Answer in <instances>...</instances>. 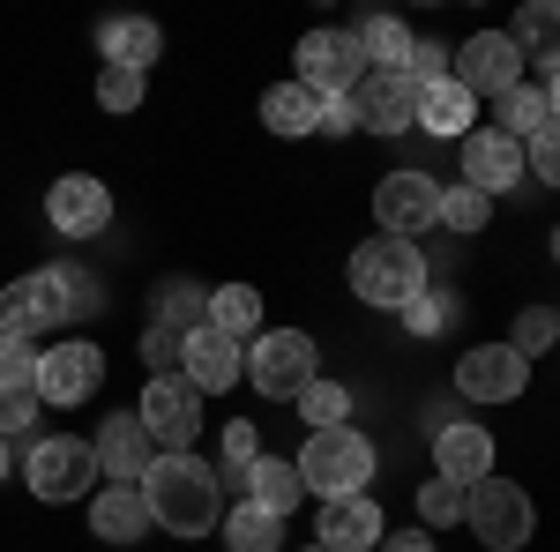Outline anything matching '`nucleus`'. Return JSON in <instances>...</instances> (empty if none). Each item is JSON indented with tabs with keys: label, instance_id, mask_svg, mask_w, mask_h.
I'll use <instances>...</instances> for the list:
<instances>
[{
	"label": "nucleus",
	"instance_id": "nucleus-34",
	"mask_svg": "<svg viewBox=\"0 0 560 552\" xmlns=\"http://www.w3.org/2000/svg\"><path fill=\"white\" fill-rule=\"evenodd\" d=\"M486 216H493V202H486L478 187H441V224H448V232L478 239V232H486Z\"/></svg>",
	"mask_w": 560,
	"mask_h": 552
},
{
	"label": "nucleus",
	"instance_id": "nucleus-28",
	"mask_svg": "<svg viewBox=\"0 0 560 552\" xmlns=\"http://www.w3.org/2000/svg\"><path fill=\"white\" fill-rule=\"evenodd\" d=\"M359 60H366V75H404V68H411V31H404L396 15H374V23L359 31Z\"/></svg>",
	"mask_w": 560,
	"mask_h": 552
},
{
	"label": "nucleus",
	"instance_id": "nucleus-37",
	"mask_svg": "<svg viewBox=\"0 0 560 552\" xmlns=\"http://www.w3.org/2000/svg\"><path fill=\"white\" fill-rule=\"evenodd\" d=\"M97 105L105 113H135L142 105V75L135 68H97Z\"/></svg>",
	"mask_w": 560,
	"mask_h": 552
},
{
	"label": "nucleus",
	"instance_id": "nucleus-47",
	"mask_svg": "<svg viewBox=\"0 0 560 552\" xmlns=\"http://www.w3.org/2000/svg\"><path fill=\"white\" fill-rule=\"evenodd\" d=\"M0 478H8V441H0Z\"/></svg>",
	"mask_w": 560,
	"mask_h": 552
},
{
	"label": "nucleus",
	"instance_id": "nucleus-46",
	"mask_svg": "<svg viewBox=\"0 0 560 552\" xmlns=\"http://www.w3.org/2000/svg\"><path fill=\"white\" fill-rule=\"evenodd\" d=\"M546 113H553V128H560V75H546Z\"/></svg>",
	"mask_w": 560,
	"mask_h": 552
},
{
	"label": "nucleus",
	"instance_id": "nucleus-17",
	"mask_svg": "<svg viewBox=\"0 0 560 552\" xmlns=\"http://www.w3.org/2000/svg\"><path fill=\"white\" fill-rule=\"evenodd\" d=\"M351 113H359V128H366V134L419 128V83H411V75H359Z\"/></svg>",
	"mask_w": 560,
	"mask_h": 552
},
{
	"label": "nucleus",
	"instance_id": "nucleus-30",
	"mask_svg": "<svg viewBox=\"0 0 560 552\" xmlns=\"http://www.w3.org/2000/svg\"><path fill=\"white\" fill-rule=\"evenodd\" d=\"M158 321H165V329H179V337H187V329H202V321H210V292H202L195 277L158 284Z\"/></svg>",
	"mask_w": 560,
	"mask_h": 552
},
{
	"label": "nucleus",
	"instance_id": "nucleus-4",
	"mask_svg": "<svg viewBox=\"0 0 560 552\" xmlns=\"http://www.w3.org/2000/svg\"><path fill=\"white\" fill-rule=\"evenodd\" d=\"M366 478H374V441H366V433H351V425L306 433V448H300V485L306 493L345 501V493H366Z\"/></svg>",
	"mask_w": 560,
	"mask_h": 552
},
{
	"label": "nucleus",
	"instance_id": "nucleus-45",
	"mask_svg": "<svg viewBox=\"0 0 560 552\" xmlns=\"http://www.w3.org/2000/svg\"><path fill=\"white\" fill-rule=\"evenodd\" d=\"M382 552H433L427 530H404V538H382Z\"/></svg>",
	"mask_w": 560,
	"mask_h": 552
},
{
	"label": "nucleus",
	"instance_id": "nucleus-35",
	"mask_svg": "<svg viewBox=\"0 0 560 552\" xmlns=\"http://www.w3.org/2000/svg\"><path fill=\"white\" fill-rule=\"evenodd\" d=\"M31 381H38V343L0 329V388H31Z\"/></svg>",
	"mask_w": 560,
	"mask_h": 552
},
{
	"label": "nucleus",
	"instance_id": "nucleus-29",
	"mask_svg": "<svg viewBox=\"0 0 560 552\" xmlns=\"http://www.w3.org/2000/svg\"><path fill=\"white\" fill-rule=\"evenodd\" d=\"M210 329L232 343L261 337V292L255 284H224V292H210Z\"/></svg>",
	"mask_w": 560,
	"mask_h": 552
},
{
	"label": "nucleus",
	"instance_id": "nucleus-9",
	"mask_svg": "<svg viewBox=\"0 0 560 552\" xmlns=\"http://www.w3.org/2000/svg\"><path fill=\"white\" fill-rule=\"evenodd\" d=\"M23 478H31V493H38V501H90V485H97V448L75 441V433L38 441V448H31V463H23Z\"/></svg>",
	"mask_w": 560,
	"mask_h": 552
},
{
	"label": "nucleus",
	"instance_id": "nucleus-41",
	"mask_svg": "<svg viewBox=\"0 0 560 552\" xmlns=\"http://www.w3.org/2000/svg\"><path fill=\"white\" fill-rule=\"evenodd\" d=\"M255 456H261V433H255V419H232V425H224V470L240 478V470L255 463Z\"/></svg>",
	"mask_w": 560,
	"mask_h": 552
},
{
	"label": "nucleus",
	"instance_id": "nucleus-31",
	"mask_svg": "<svg viewBox=\"0 0 560 552\" xmlns=\"http://www.w3.org/2000/svg\"><path fill=\"white\" fill-rule=\"evenodd\" d=\"M277 538H284V515H261V508H240L224 515V545L232 552H277Z\"/></svg>",
	"mask_w": 560,
	"mask_h": 552
},
{
	"label": "nucleus",
	"instance_id": "nucleus-50",
	"mask_svg": "<svg viewBox=\"0 0 560 552\" xmlns=\"http://www.w3.org/2000/svg\"><path fill=\"white\" fill-rule=\"evenodd\" d=\"M300 552H322V545H300Z\"/></svg>",
	"mask_w": 560,
	"mask_h": 552
},
{
	"label": "nucleus",
	"instance_id": "nucleus-20",
	"mask_svg": "<svg viewBox=\"0 0 560 552\" xmlns=\"http://www.w3.org/2000/svg\"><path fill=\"white\" fill-rule=\"evenodd\" d=\"M179 374L202 388V396H217V388H232L240 374H247V359H240V343L217 337L210 321L202 329H187V351H179Z\"/></svg>",
	"mask_w": 560,
	"mask_h": 552
},
{
	"label": "nucleus",
	"instance_id": "nucleus-32",
	"mask_svg": "<svg viewBox=\"0 0 560 552\" xmlns=\"http://www.w3.org/2000/svg\"><path fill=\"white\" fill-rule=\"evenodd\" d=\"M464 493H471V485H456V478H427V485H419V530L464 522Z\"/></svg>",
	"mask_w": 560,
	"mask_h": 552
},
{
	"label": "nucleus",
	"instance_id": "nucleus-16",
	"mask_svg": "<svg viewBox=\"0 0 560 552\" xmlns=\"http://www.w3.org/2000/svg\"><path fill=\"white\" fill-rule=\"evenodd\" d=\"M322 552H382L388 522L374 493H345V501H322V522H314Z\"/></svg>",
	"mask_w": 560,
	"mask_h": 552
},
{
	"label": "nucleus",
	"instance_id": "nucleus-2",
	"mask_svg": "<svg viewBox=\"0 0 560 552\" xmlns=\"http://www.w3.org/2000/svg\"><path fill=\"white\" fill-rule=\"evenodd\" d=\"M68 314H97V284L83 269H31V277L0 284V329H15V337H45Z\"/></svg>",
	"mask_w": 560,
	"mask_h": 552
},
{
	"label": "nucleus",
	"instance_id": "nucleus-3",
	"mask_svg": "<svg viewBox=\"0 0 560 552\" xmlns=\"http://www.w3.org/2000/svg\"><path fill=\"white\" fill-rule=\"evenodd\" d=\"M351 292L359 306H382V314H404L411 298L427 292V255L411 239H366L351 255Z\"/></svg>",
	"mask_w": 560,
	"mask_h": 552
},
{
	"label": "nucleus",
	"instance_id": "nucleus-8",
	"mask_svg": "<svg viewBox=\"0 0 560 552\" xmlns=\"http://www.w3.org/2000/svg\"><path fill=\"white\" fill-rule=\"evenodd\" d=\"M374 224H382V239H411L419 247V232L441 224V179L433 172H388L374 187Z\"/></svg>",
	"mask_w": 560,
	"mask_h": 552
},
{
	"label": "nucleus",
	"instance_id": "nucleus-21",
	"mask_svg": "<svg viewBox=\"0 0 560 552\" xmlns=\"http://www.w3.org/2000/svg\"><path fill=\"white\" fill-rule=\"evenodd\" d=\"M150 530V501H142V485H105V493H90V538H105V545H135Z\"/></svg>",
	"mask_w": 560,
	"mask_h": 552
},
{
	"label": "nucleus",
	"instance_id": "nucleus-40",
	"mask_svg": "<svg viewBox=\"0 0 560 552\" xmlns=\"http://www.w3.org/2000/svg\"><path fill=\"white\" fill-rule=\"evenodd\" d=\"M404 321H411V337H433V329H448V321H456V298L419 292L411 306H404Z\"/></svg>",
	"mask_w": 560,
	"mask_h": 552
},
{
	"label": "nucleus",
	"instance_id": "nucleus-49",
	"mask_svg": "<svg viewBox=\"0 0 560 552\" xmlns=\"http://www.w3.org/2000/svg\"><path fill=\"white\" fill-rule=\"evenodd\" d=\"M553 329H560V306H553Z\"/></svg>",
	"mask_w": 560,
	"mask_h": 552
},
{
	"label": "nucleus",
	"instance_id": "nucleus-11",
	"mask_svg": "<svg viewBox=\"0 0 560 552\" xmlns=\"http://www.w3.org/2000/svg\"><path fill=\"white\" fill-rule=\"evenodd\" d=\"M448 75L471 90V97H501V90L523 83V52H516L509 31H478L471 45H456V52H448Z\"/></svg>",
	"mask_w": 560,
	"mask_h": 552
},
{
	"label": "nucleus",
	"instance_id": "nucleus-14",
	"mask_svg": "<svg viewBox=\"0 0 560 552\" xmlns=\"http://www.w3.org/2000/svg\"><path fill=\"white\" fill-rule=\"evenodd\" d=\"M45 216H52L60 239H97V232L113 224V195H105V179H90V172H60L52 195H45Z\"/></svg>",
	"mask_w": 560,
	"mask_h": 552
},
{
	"label": "nucleus",
	"instance_id": "nucleus-43",
	"mask_svg": "<svg viewBox=\"0 0 560 552\" xmlns=\"http://www.w3.org/2000/svg\"><path fill=\"white\" fill-rule=\"evenodd\" d=\"M31 419H38V388H0V441H15Z\"/></svg>",
	"mask_w": 560,
	"mask_h": 552
},
{
	"label": "nucleus",
	"instance_id": "nucleus-24",
	"mask_svg": "<svg viewBox=\"0 0 560 552\" xmlns=\"http://www.w3.org/2000/svg\"><path fill=\"white\" fill-rule=\"evenodd\" d=\"M471 120H478V97L456 83V75H441V83L419 90V128H427V134H441V142H464V134H471Z\"/></svg>",
	"mask_w": 560,
	"mask_h": 552
},
{
	"label": "nucleus",
	"instance_id": "nucleus-36",
	"mask_svg": "<svg viewBox=\"0 0 560 552\" xmlns=\"http://www.w3.org/2000/svg\"><path fill=\"white\" fill-rule=\"evenodd\" d=\"M523 351V359H546V351H553L560 343V329H553V314H546V306H523L516 314V337H509Z\"/></svg>",
	"mask_w": 560,
	"mask_h": 552
},
{
	"label": "nucleus",
	"instance_id": "nucleus-13",
	"mask_svg": "<svg viewBox=\"0 0 560 552\" xmlns=\"http://www.w3.org/2000/svg\"><path fill=\"white\" fill-rule=\"evenodd\" d=\"M456 388L478 396V403H516L523 388H530V359H523L516 343H478L456 359Z\"/></svg>",
	"mask_w": 560,
	"mask_h": 552
},
{
	"label": "nucleus",
	"instance_id": "nucleus-22",
	"mask_svg": "<svg viewBox=\"0 0 560 552\" xmlns=\"http://www.w3.org/2000/svg\"><path fill=\"white\" fill-rule=\"evenodd\" d=\"M300 463H284V456H255V463L240 470V501L261 515H292L300 508Z\"/></svg>",
	"mask_w": 560,
	"mask_h": 552
},
{
	"label": "nucleus",
	"instance_id": "nucleus-12",
	"mask_svg": "<svg viewBox=\"0 0 560 552\" xmlns=\"http://www.w3.org/2000/svg\"><path fill=\"white\" fill-rule=\"evenodd\" d=\"M97 381H105V351L83 337L52 343V351H38V403H90L97 396Z\"/></svg>",
	"mask_w": 560,
	"mask_h": 552
},
{
	"label": "nucleus",
	"instance_id": "nucleus-5",
	"mask_svg": "<svg viewBox=\"0 0 560 552\" xmlns=\"http://www.w3.org/2000/svg\"><path fill=\"white\" fill-rule=\"evenodd\" d=\"M314 337L306 329H261L255 351H247V381H255V396H269V403H300L306 381H314Z\"/></svg>",
	"mask_w": 560,
	"mask_h": 552
},
{
	"label": "nucleus",
	"instance_id": "nucleus-48",
	"mask_svg": "<svg viewBox=\"0 0 560 552\" xmlns=\"http://www.w3.org/2000/svg\"><path fill=\"white\" fill-rule=\"evenodd\" d=\"M553 255H560V232H553Z\"/></svg>",
	"mask_w": 560,
	"mask_h": 552
},
{
	"label": "nucleus",
	"instance_id": "nucleus-25",
	"mask_svg": "<svg viewBox=\"0 0 560 552\" xmlns=\"http://www.w3.org/2000/svg\"><path fill=\"white\" fill-rule=\"evenodd\" d=\"M509 38H516L523 60H538L546 75H560V0H530L516 23H509Z\"/></svg>",
	"mask_w": 560,
	"mask_h": 552
},
{
	"label": "nucleus",
	"instance_id": "nucleus-27",
	"mask_svg": "<svg viewBox=\"0 0 560 552\" xmlns=\"http://www.w3.org/2000/svg\"><path fill=\"white\" fill-rule=\"evenodd\" d=\"M493 128L509 134V142H530V134H546V128H553V113H546V90H538V83L501 90V97H493Z\"/></svg>",
	"mask_w": 560,
	"mask_h": 552
},
{
	"label": "nucleus",
	"instance_id": "nucleus-33",
	"mask_svg": "<svg viewBox=\"0 0 560 552\" xmlns=\"http://www.w3.org/2000/svg\"><path fill=\"white\" fill-rule=\"evenodd\" d=\"M300 419L314 425V433H322V425H345V419H351V388L314 374V381H306V396H300Z\"/></svg>",
	"mask_w": 560,
	"mask_h": 552
},
{
	"label": "nucleus",
	"instance_id": "nucleus-10",
	"mask_svg": "<svg viewBox=\"0 0 560 552\" xmlns=\"http://www.w3.org/2000/svg\"><path fill=\"white\" fill-rule=\"evenodd\" d=\"M292 60H300L292 83H306L314 97H351L359 75H366V60H359V31H306Z\"/></svg>",
	"mask_w": 560,
	"mask_h": 552
},
{
	"label": "nucleus",
	"instance_id": "nucleus-1",
	"mask_svg": "<svg viewBox=\"0 0 560 552\" xmlns=\"http://www.w3.org/2000/svg\"><path fill=\"white\" fill-rule=\"evenodd\" d=\"M142 501L150 522L173 530V538H210L224 522V470H210L195 448L187 456H158V470L142 478Z\"/></svg>",
	"mask_w": 560,
	"mask_h": 552
},
{
	"label": "nucleus",
	"instance_id": "nucleus-38",
	"mask_svg": "<svg viewBox=\"0 0 560 552\" xmlns=\"http://www.w3.org/2000/svg\"><path fill=\"white\" fill-rule=\"evenodd\" d=\"M179 351H187V337H179V329H165V321H150V329H142V359H150V381H158V374H179Z\"/></svg>",
	"mask_w": 560,
	"mask_h": 552
},
{
	"label": "nucleus",
	"instance_id": "nucleus-7",
	"mask_svg": "<svg viewBox=\"0 0 560 552\" xmlns=\"http://www.w3.org/2000/svg\"><path fill=\"white\" fill-rule=\"evenodd\" d=\"M135 419L150 425L158 456H187V448H195V433H202V388L187 381V374H158V381L142 388Z\"/></svg>",
	"mask_w": 560,
	"mask_h": 552
},
{
	"label": "nucleus",
	"instance_id": "nucleus-23",
	"mask_svg": "<svg viewBox=\"0 0 560 552\" xmlns=\"http://www.w3.org/2000/svg\"><path fill=\"white\" fill-rule=\"evenodd\" d=\"M97 52H105V68H135V75H150V60L165 52V38H158L150 15H113V23H97Z\"/></svg>",
	"mask_w": 560,
	"mask_h": 552
},
{
	"label": "nucleus",
	"instance_id": "nucleus-42",
	"mask_svg": "<svg viewBox=\"0 0 560 552\" xmlns=\"http://www.w3.org/2000/svg\"><path fill=\"white\" fill-rule=\"evenodd\" d=\"M404 75H411L419 90L441 83V75H448V45H441V38H411V68H404Z\"/></svg>",
	"mask_w": 560,
	"mask_h": 552
},
{
	"label": "nucleus",
	"instance_id": "nucleus-19",
	"mask_svg": "<svg viewBox=\"0 0 560 552\" xmlns=\"http://www.w3.org/2000/svg\"><path fill=\"white\" fill-rule=\"evenodd\" d=\"M523 179V142H509L501 128H471L464 134V187H478L486 202L509 195Z\"/></svg>",
	"mask_w": 560,
	"mask_h": 552
},
{
	"label": "nucleus",
	"instance_id": "nucleus-26",
	"mask_svg": "<svg viewBox=\"0 0 560 552\" xmlns=\"http://www.w3.org/2000/svg\"><path fill=\"white\" fill-rule=\"evenodd\" d=\"M261 128L269 134H314L322 128V97L306 83H277L269 97H261Z\"/></svg>",
	"mask_w": 560,
	"mask_h": 552
},
{
	"label": "nucleus",
	"instance_id": "nucleus-6",
	"mask_svg": "<svg viewBox=\"0 0 560 552\" xmlns=\"http://www.w3.org/2000/svg\"><path fill=\"white\" fill-rule=\"evenodd\" d=\"M464 522H471L478 545L516 552L523 538L538 530V508H530V493H523L516 478H478L471 493H464Z\"/></svg>",
	"mask_w": 560,
	"mask_h": 552
},
{
	"label": "nucleus",
	"instance_id": "nucleus-15",
	"mask_svg": "<svg viewBox=\"0 0 560 552\" xmlns=\"http://www.w3.org/2000/svg\"><path fill=\"white\" fill-rule=\"evenodd\" d=\"M90 448H97V478H113V485H142L158 470V441H150V425L135 419V411L128 419H105Z\"/></svg>",
	"mask_w": 560,
	"mask_h": 552
},
{
	"label": "nucleus",
	"instance_id": "nucleus-39",
	"mask_svg": "<svg viewBox=\"0 0 560 552\" xmlns=\"http://www.w3.org/2000/svg\"><path fill=\"white\" fill-rule=\"evenodd\" d=\"M523 179L560 187V128H546V134H530V142H523Z\"/></svg>",
	"mask_w": 560,
	"mask_h": 552
},
{
	"label": "nucleus",
	"instance_id": "nucleus-18",
	"mask_svg": "<svg viewBox=\"0 0 560 552\" xmlns=\"http://www.w3.org/2000/svg\"><path fill=\"white\" fill-rule=\"evenodd\" d=\"M433 478H456V485H478V478H493V433H486L478 419L433 425Z\"/></svg>",
	"mask_w": 560,
	"mask_h": 552
},
{
	"label": "nucleus",
	"instance_id": "nucleus-44",
	"mask_svg": "<svg viewBox=\"0 0 560 552\" xmlns=\"http://www.w3.org/2000/svg\"><path fill=\"white\" fill-rule=\"evenodd\" d=\"M314 134H359V113H351V97H322V128Z\"/></svg>",
	"mask_w": 560,
	"mask_h": 552
}]
</instances>
